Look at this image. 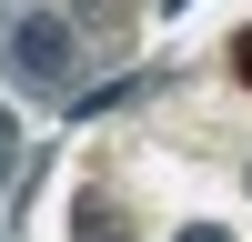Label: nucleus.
Listing matches in <instances>:
<instances>
[{"instance_id":"nucleus-1","label":"nucleus","mask_w":252,"mask_h":242,"mask_svg":"<svg viewBox=\"0 0 252 242\" xmlns=\"http://www.w3.org/2000/svg\"><path fill=\"white\" fill-rule=\"evenodd\" d=\"M0 40H10V71H20V81H40V91H71L81 40H71V20H61V10H20Z\"/></svg>"},{"instance_id":"nucleus-2","label":"nucleus","mask_w":252,"mask_h":242,"mask_svg":"<svg viewBox=\"0 0 252 242\" xmlns=\"http://www.w3.org/2000/svg\"><path fill=\"white\" fill-rule=\"evenodd\" d=\"M182 242H232V232H222V222H192V232H182Z\"/></svg>"},{"instance_id":"nucleus-3","label":"nucleus","mask_w":252,"mask_h":242,"mask_svg":"<svg viewBox=\"0 0 252 242\" xmlns=\"http://www.w3.org/2000/svg\"><path fill=\"white\" fill-rule=\"evenodd\" d=\"M232 71H242V81H252V30H242V40H232Z\"/></svg>"},{"instance_id":"nucleus-4","label":"nucleus","mask_w":252,"mask_h":242,"mask_svg":"<svg viewBox=\"0 0 252 242\" xmlns=\"http://www.w3.org/2000/svg\"><path fill=\"white\" fill-rule=\"evenodd\" d=\"M0 182H10V141H0Z\"/></svg>"},{"instance_id":"nucleus-5","label":"nucleus","mask_w":252,"mask_h":242,"mask_svg":"<svg viewBox=\"0 0 252 242\" xmlns=\"http://www.w3.org/2000/svg\"><path fill=\"white\" fill-rule=\"evenodd\" d=\"M0 141H10V111H0Z\"/></svg>"},{"instance_id":"nucleus-6","label":"nucleus","mask_w":252,"mask_h":242,"mask_svg":"<svg viewBox=\"0 0 252 242\" xmlns=\"http://www.w3.org/2000/svg\"><path fill=\"white\" fill-rule=\"evenodd\" d=\"M242 182H252V161H242Z\"/></svg>"}]
</instances>
